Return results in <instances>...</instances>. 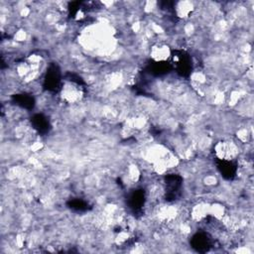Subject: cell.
<instances>
[{
  "label": "cell",
  "instance_id": "6da1fadb",
  "mask_svg": "<svg viewBox=\"0 0 254 254\" xmlns=\"http://www.w3.org/2000/svg\"><path fill=\"white\" fill-rule=\"evenodd\" d=\"M172 67L182 77H188L192 70L190 56L185 51L176 50L172 55Z\"/></svg>",
  "mask_w": 254,
  "mask_h": 254
},
{
  "label": "cell",
  "instance_id": "7a4b0ae2",
  "mask_svg": "<svg viewBox=\"0 0 254 254\" xmlns=\"http://www.w3.org/2000/svg\"><path fill=\"white\" fill-rule=\"evenodd\" d=\"M62 78L63 75L60 66L57 64L52 63L49 64L45 73L43 86L50 92H58L62 85Z\"/></svg>",
  "mask_w": 254,
  "mask_h": 254
},
{
  "label": "cell",
  "instance_id": "3957f363",
  "mask_svg": "<svg viewBox=\"0 0 254 254\" xmlns=\"http://www.w3.org/2000/svg\"><path fill=\"white\" fill-rule=\"evenodd\" d=\"M183 186V178L178 174H169L165 177V192L166 200L174 201L180 194Z\"/></svg>",
  "mask_w": 254,
  "mask_h": 254
},
{
  "label": "cell",
  "instance_id": "277c9868",
  "mask_svg": "<svg viewBox=\"0 0 254 254\" xmlns=\"http://www.w3.org/2000/svg\"><path fill=\"white\" fill-rule=\"evenodd\" d=\"M190 245L196 252H207L212 246L211 236L207 232L198 231L192 235L190 239Z\"/></svg>",
  "mask_w": 254,
  "mask_h": 254
},
{
  "label": "cell",
  "instance_id": "5b68a950",
  "mask_svg": "<svg viewBox=\"0 0 254 254\" xmlns=\"http://www.w3.org/2000/svg\"><path fill=\"white\" fill-rule=\"evenodd\" d=\"M216 168L222 178H224L227 181H231L236 177L237 173V166L234 162H232L229 159H222L217 158L216 159Z\"/></svg>",
  "mask_w": 254,
  "mask_h": 254
},
{
  "label": "cell",
  "instance_id": "8992f818",
  "mask_svg": "<svg viewBox=\"0 0 254 254\" xmlns=\"http://www.w3.org/2000/svg\"><path fill=\"white\" fill-rule=\"evenodd\" d=\"M146 194L144 190H135L128 196V205L129 208L134 212H140L145 204Z\"/></svg>",
  "mask_w": 254,
  "mask_h": 254
},
{
  "label": "cell",
  "instance_id": "52a82bcc",
  "mask_svg": "<svg viewBox=\"0 0 254 254\" xmlns=\"http://www.w3.org/2000/svg\"><path fill=\"white\" fill-rule=\"evenodd\" d=\"M146 69L149 74H152L154 76H161L170 72L173 69V67H172V64L168 62L153 61L152 63L148 64Z\"/></svg>",
  "mask_w": 254,
  "mask_h": 254
},
{
  "label": "cell",
  "instance_id": "ba28073f",
  "mask_svg": "<svg viewBox=\"0 0 254 254\" xmlns=\"http://www.w3.org/2000/svg\"><path fill=\"white\" fill-rule=\"evenodd\" d=\"M33 128L41 135H46L50 132L52 126L49 119L42 113L34 114L31 118Z\"/></svg>",
  "mask_w": 254,
  "mask_h": 254
},
{
  "label": "cell",
  "instance_id": "9c48e42d",
  "mask_svg": "<svg viewBox=\"0 0 254 254\" xmlns=\"http://www.w3.org/2000/svg\"><path fill=\"white\" fill-rule=\"evenodd\" d=\"M12 101L20 106L21 108H25L27 110H31L35 106V98L28 93H19L12 96Z\"/></svg>",
  "mask_w": 254,
  "mask_h": 254
},
{
  "label": "cell",
  "instance_id": "30bf717a",
  "mask_svg": "<svg viewBox=\"0 0 254 254\" xmlns=\"http://www.w3.org/2000/svg\"><path fill=\"white\" fill-rule=\"evenodd\" d=\"M67 206L73 210V211H77V212H83V211H87L90 206L89 204L81 199V198H72V199H69L67 201Z\"/></svg>",
  "mask_w": 254,
  "mask_h": 254
}]
</instances>
